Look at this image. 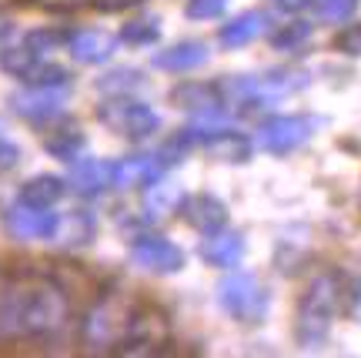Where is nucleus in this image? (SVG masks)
<instances>
[{
	"label": "nucleus",
	"mask_w": 361,
	"mask_h": 358,
	"mask_svg": "<svg viewBox=\"0 0 361 358\" xmlns=\"http://www.w3.org/2000/svg\"><path fill=\"white\" fill-rule=\"evenodd\" d=\"M67 188L78 191L80 198H97V194H104L111 188V161H97V157L74 161L71 178H67Z\"/></svg>",
	"instance_id": "2eb2a0df"
},
{
	"label": "nucleus",
	"mask_w": 361,
	"mask_h": 358,
	"mask_svg": "<svg viewBox=\"0 0 361 358\" xmlns=\"http://www.w3.org/2000/svg\"><path fill=\"white\" fill-rule=\"evenodd\" d=\"M168 165L157 154H130L121 161H111V188L130 191V188H151L164 178Z\"/></svg>",
	"instance_id": "1a4fd4ad"
},
{
	"label": "nucleus",
	"mask_w": 361,
	"mask_h": 358,
	"mask_svg": "<svg viewBox=\"0 0 361 358\" xmlns=\"http://www.w3.org/2000/svg\"><path fill=\"white\" fill-rule=\"evenodd\" d=\"M358 11V0H314V13L324 24H348Z\"/></svg>",
	"instance_id": "a878e982"
},
{
	"label": "nucleus",
	"mask_w": 361,
	"mask_h": 358,
	"mask_svg": "<svg viewBox=\"0 0 361 358\" xmlns=\"http://www.w3.org/2000/svg\"><path fill=\"white\" fill-rule=\"evenodd\" d=\"M44 7H57V11H71V7H80V4H87V0H40Z\"/></svg>",
	"instance_id": "72a5a7b5"
},
{
	"label": "nucleus",
	"mask_w": 361,
	"mask_h": 358,
	"mask_svg": "<svg viewBox=\"0 0 361 358\" xmlns=\"http://www.w3.org/2000/svg\"><path fill=\"white\" fill-rule=\"evenodd\" d=\"M224 7H228V0H188L184 13L191 20H214V17L224 13Z\"/></svg>",
	"instance_id": "c85d7f7f"
},
{
	"label": "nucleus",
	"mask_w": 361,
	"mask_h": 358,
	"mask_svg": "<svg viewBox=\"0 0 361 358\" xmlns=\"http://www.w3.org/2000/svg\"><path fill=\"white\" fill-rule=\"evenodd\" d=\"M197 255L211 268H234L245 258V238L228 228L207 231L204 238H201V244H197Z\"/></svg>",
	"instance_id": "f8f14e48"
},
{
	"label": "nucleus",
	"mask_w": 361,
	"mask_h": 358,
	"mask_svg": "<svg viewBox=\"0 0 361 358\" xmlns=\"http://www.w3.org/2000/svg\"><path fill=\"white\" fill-rule=\"evenodd\" d=\"M178 211L184 215V221H188L194 231H201V234L218 231V228L228 225V205H224L221 198H214V194H207V191L184 198Z\"/></svg>",
	"instance_id": "ddd939ff"
},
{
	"label": "nucleus",
	"mask_w": 361,
	"mask_h": 358,
	"mask_svg": "<svg viewBox=\"0 0 361 358\" xmlns=\"http://www.w3.org/2000/svg\"><path fill=\"white\" fill-rule=\"evenodd\" d=\"M71 318L67 292L44 275H0V338H47Z\"/></svg>",
	"instance_id": "f257e3e1"
},
{
	"label": "nucleus",
	"mask_w": 361,
	"mask_h": 358,
	"mask_svg": "<svg viewBox=\"0 0 361 358\" xmlns=\"http://www.w3.org/2000/svg\"><path fill=\"white\" fill-rule=\"evenodd\" d=\"M117 44L121 40L114 34H107V30H80V34H71V40H67V47H71L78 64H104V61H111Z\"/></svg>",
	"instance_id": "f3484780"
},
{
	"label": "nucleus",
	"mask_w": 361,
	"mask_h": 358,
	"mask_svg": "<svg viewBox=\"0 0 361 358\" xmlns=\"http://www.w3.org/2000/svg\"><path fill=\"white\" fill-rule=\"evenodd\" d=\"M54 225H57V215L51 208H34L24 201L7 208V215H4V228L17 241H51Z\"/></svg>",
	"instance_id": "6e6552de"
},
{
	"label": "nucleus",
	"mask_w": 361,
	"mask_h": 358,
	"mask_svg": "<svg viewBox=\"0 0 361 358\" xmlns=\"http://www.w3.org/2000/svg\"><path fill=\"white\" fill-rule=\"evenodd\" d=\"M311 124L308 117L301 114H278L271 117V121H264L258 131V144L264 148L268 154H291L298 151L301 144L311 138Z\"/></svg>",
	"instance_id": "0eeeda50"
},
{
	"label": "nucleus",
	"mask_w": 361,
	"mask_h": 358,
	"mask_svg": "<svg viewBox=\"0 0 361 358\" xmlns=\"http://www.w3.org/2000/svg\"><path fill=\"white\" fill-rule=\"evenodd\" d=\"M97 121L107 128L128 138V141H144L161 131V114L144 101H134L128 94H111L107 101L97 107Z\"/></svg>",
	"instance_id": "20e7f679"
},
{
	"label": "nucleus",
	"mask_w": 361,
	"mask_h": 358,
	"mask_svg": "<svg viewBox=\"0 0 361 358\" xmlns=\"http://www.w3.org/2000/svg\"><path fill=\"white\" fill-rule=\"evenodd\" d=\"M67 40H71V34H67V30H54V27H37V30H30V34L24 37V44H27V47H34L37 54H44V57H47L51 51H61Z\"/></svg>",
	"instance_id": "bb28decb"
},
{
	"label": "nucleus",
	"mask_w": 361,
	"mask_h": 358,
	"mask_svg": "<svg viewBox=\"0 0 361 358\" xmlns=\"http://www.w3.org/2000/svg\"><path fill=\"white\" fill-rule=\"evenodd\" d=\"M94 7L101 11H121V7H130V4H141V0H90Z\"/></svg>",
	"instance_id": "473e14b6"
},
{
	"label": "nucleus",
	"mask_w": 361,
	"mask_h": 358,
	"mask_svg": "<svg viewBox=\"0 0 361 358\" xmlns=\"http://www.w3.org/2000/svg\"><path fill=\"white\" fill-rule=\"evenodd\" d=\"M218 305L224 308L234 321L261 325V321L268 318L271 294L255 275H228V278L218 285Z\"/></svg>",
	"instance_id": "39448f33"
},
{
	"label": "nucleus",
	"mask_w": 361,
	"mask_h": 358,
	"mask_svg": "<svg viewBox=\"0 0 361 358\" xmlns=\"http://www.w3.org/2000/svg\"><path fill=\"white\" fill-rule=\"evenodd\" d=\"M67 194V181L64 178H54V174H37L20 184L17 191V201L24 205H34V208H54L61 198Z\"/></svg>",
	"instance_id": "aec40b11"
},
{
	"label": "nucleus",
	"mask_w": 361,
	"mask_h": 358,
	"mask_svg": "<svg viewBox=\"0 0 361 358\" xmlns=\"http://www.w3.org/2000/svg\"><path fill=\"white\" fill-rule=\"evenodd\" d=\"M314 0H274V7L284 13H298V11H305V7H311Z\"/></svg>",
	"instance_id": "2f4dec72"
},
{
	"label": "nucleus",
	"mask_w": 361,
	"mask_h": 358,
	"mask_svg": "<svg viewBox=\"0 0 361 358\" xmlns=\"http://www.w3.org/2000/svg\"><path fill=\"white\" fill-rule=\"evenodd\" d=\"M17 165H20V148L13 141H7V138H0V174L13 171Z\"/></svg>",
	"instance_id": "7c9ffc66"
},
{
	"label": "nucleus",
	"mask_w": 361,
	"mask_h": 358,
	"mask_svg": "<svg viewBox=\"0 0 361 358\" xmlns=\"http://www.w3.org/2000/svg\"><path fill=\"white\" fill-rule=\"evenodd\" d=\"M157 315L124 294L101 298L84 318V342L94 352H151L147 345H157Z\"/></svg>",
	"instance_id": "f03ea898"
},
{
	"label": "nucleus",
	"mask_w": 361,
	"mask_h": 358,
	"mask_svg": "<svg viewBox=\"0 0 361 358\" xmlns=\"http://www.w3.org/2000/svg\"><path fill=\"white\" fill-rule=\"evenodd\" d=\"M40 64H44V54H37L34 47H27V44H7L0 51V71L17 77V80H24V84L34 77V71Z\"/></svg>",
	"instance_id": "412c9836"
},
{
	"label": "nucleus",
	"mask_w": 361,
	"mask_h": 358,
	"mask_svg": "<svg viewBox=\"0 0 361 358\" xmlns=\"http://www.w3.org/2000/svg\"><path fill=\"white\" fill-rule=\"evenodd\" d=\"M144 77L141 71H130V67H121V71H111V74H104L97 80V90H107V94H128L141 84Z\"/></svg>",
	"instance_id": "cd10ccee"
},
{
	"label": "nucleus",
	"mask_w": 361,
	"mask_h": 358,
	"mask_svg": "<svg viewBox=\"0 0 361 358\" xmlns=\"http://www.w3.org/2000/svg\"><path fill=\"white\" fill-rule=\"evenodd\" d=\"M335 47L338 51H345V54H361V20L358 24H348L341 34H338Z\"/></svg>",
	"instance_id": "c756f323"
},
{
	"label": "nucleus",
	"mask_w": 361,
	"mask_h": 358,
	"mask_svg": "<svg viewBox=\"0 0 361 358\" xmlns=\"http://www.w3.org/2000/svg\"><path fill=\"white\" fill-rule=\"evenodd\" d=\"M130 265L147 275H178L184 268V251L171 238L161 234H137L130 241Z\"/></svg>",
	"instance_id": "423d86ee"
},
{
	"label": "nucleus",
	"mask_w": 361,
	"mask_h": 358,
	"mask_svg": "<svg viewBox=\"0 0 361 358\" xmlns=\"http://www.w3.org/2000/svg\"><path fill=\"white\" fill-rule=\"evenodd\" d=\"M201 148H204L211 157H218V161H231V165H241V161L251 157V138L241 134V131H231V128H214V131L204 128Z\"/></svg>",
	"instance_id": "dca6fc26"
},
{
	"label": "nucleus",
	"mask_w": 361,
	"mask_h": 358,
	"mask_svg": "<svg viewBox=\"0 0 361 358\" xmlns=\"http://www.w3.org/2000/svg\"><path fill=\"white\" fill-rule=\"evenodd\" d=\"M311 37V24L308 20H291V24H281L274 34H271V44L274 51H284V54H298Z\"/></svg>",
	"instance_id": "b1692460"
},
{
	"label": "nucleus",
	"mask_w": 361,
	"mask_h": 358,
	"mask_svg": "<svg viewBox=\"0 0 361 358\" xmlns=\"http://www.w3.org/2000/svg\"><path fill=\"white\" fill-rule=\"evenodd\" d=\"M180 201H184V194L178 191V188H171V184H151V198H147V211H151V217H161L168 215V211H178Z\"/></svg>",
	"instance_id": "393cba45"
},
{
	"label": "nucleus",
	"mask_w": 361,
	"mask_h": 358,
	"mask_svg": "<svg viewBox=\"0 0 361 358\" xmlns=\"http://www.w3.org/2000/svg\"><path fill=\"white\" fill-rule=\"evenodd\" d=\"M117 40H124L130 47H151V44L161 40V17H154V13L134 17V20H128V24L121 27Z\"/></svg>",
	"instance_id": "4be33fe9"
},
{
	"label": "nucleus",
	"mask_w": 361,
	"mask_h": 358,
	"mask_svg": "<svg viewBox=\"0 0 361 358\" xmlns=\"http://www.w3.org/2000/svg\"><path fill=\"white\" fill-rule=\"evenodd\" d=\"M84 148H87V138H84L78 128L54 131L51 138L44 141V151L51 154V157H57V161H71V165H74L80 154H84Z\"/></svg>",
	"instance_id": "5701e85b"
},
{
	"label": "nucleus",
	"mask_w": 361,
	"mask_h": 358,
	"mask_svg": "<svg viewBox=\"0 0 361 358\" xmlns=\"http://www.w3.org/2000/svg\"><path fill=\"white\" fill-rule=\"evenodd\" d=\"M207 57H211L207 44H201V40H180V44L168 47V51L154 54V67L171 71V74H191V71L207 64Z\"/></svg>",
	"instance_id": "a211bd4d"
},
{
	"label": "nucleus",
	"mask_w": 361,
	"mask_h": 358,
	"mask_svg": "<svg viewBox=\"0 0 361 358\" xmlns=\"http://www.w3.org/2000/svg\"><path fill=\"white\" fill-rule=\"evenodd\" d=\"M13 34V20L11 17H4V13H0V44H4V40L11 37Z\"/></svg>",
	"instance_id": "f704fd0d"
},
{
	"label": "nucleus",
	"mask_w": 361,
	"mask_h": 358,
	"mask_svg": "<svg viewBox=\"0 0 361 358\" xmlns=\"http://www.w3.org/2000/svg\"><path fill=\"white\" fill-rule=\"evenodd\" d=\"M264 30H268V17L261 11H247V13H241V17H234V20H228V24L221 27L218 40H221V47L238 51V47H247L251 40H258Z\"/></svg>",
	"instance_id": "6ab92c4d"
},
{
	"label": "nucleus",
	"mask_w": 361,
	"mask_h": 358,
	"mask_svg": "<svg viewBox=\"0 0 361 358\" xmlns=\"http://www.w3.org/2000/svg\"><path fill=\"white\" fill-rule=\"evenodd\" d=\"M171 101L178 104L180 111H191L197 117H214L228 107L221 84H211V80H184L171 90Z\"/></svg>",
	"instance_id": "9b49d317"
},
{
	"label": "nucleus",
	"mask_w": 361,
	"mask_h": 358,
	"mask_svg": "<svg viewBox=\"0 0 361 358\" xmlns=\"http://www.w3.org/2000/svg\"><path fill=\"white\" fill-rule=\"evenodd\" d=\"M94 234H97V217L84 211V208H78V211L57 215L51 241H57L61 248H84V244L94 241Z\"/></svg>",
	"instance_id": "4468645a"
},
{
	"label": "nucleus",
	"mask_w": 361,
	"mask_h": 358,
	"mask_svg": "<svg viewBox=\"0 0 361 358\" xmlns=\"http://www.w3.org/2000/svg\"><path fill=\"white\" fill-rule=\"evenodd\" d=\"M348 294L351 285L345 275H338V271L318 275L308 285V292L301 298V308H298V342L308 348H322L335 315L348 305Z\"/></svg>",
	"instance_id": "7ed1b4c3"
},
{
	"label": "nucleus",
	"mask_w": 361,
	"mask_h": 358,
	"mask_svg": "<svg viewBox=\"0 0 361 358\" xmlns=\"http://www.w3.org/2000/svg\"><path fill=\"white\" fill-rule=\"evenodd\" d=\"M67 88H40V84H27V90H17L11 97V107L27 121H51L64 111Z\"/></svg>",
	"instance_id": "9d476101"
}]
</instances>
